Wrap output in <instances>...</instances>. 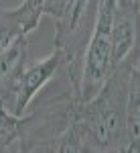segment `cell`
Masks as SVG:
<instances>
[{
  "label": "cell",
  "mask_w": 140,
  "mask_h": 153,
  "mask_svg": "<svg viewBox=\"0 0 140 153\" xmlns=\"http://www.w3.org/2000/svg\"><path fill=\"white\" fill-rule=\"evenodd\" d=\"M134 68H138V49L112 70L97 94L79 102L75 118L81 127L85 151L124 153L126 92Z\"/></svg>",
  "instance_id": "obj_1"
},
{
  "label": "cell",
  "mask_w": 140,
  "mask_h": 153,
  "mask_svg": "<svg viewBox=\"0 0 140 153\" xmlns=\"http://www.w3.org/2000/svg\"><path fill=\"white\" fill-rule=\"evenodd\" d=\"M97 4L100 0H69L63 14L55 19V45L63 49L67 63L71 65L81 68V57L92 35Z\"/></svg>",
  "instance_id": "obj_2"
},
{
  "label": "cell",
  "mask_w": 140,
  "mask_h": 153,
  "mask_svg": "<svg viewBox=\"0 0 140 153\" xmlns=\"http://www.w3.org/2000/svg\"><path fill=\"white\" fill-rule=\"evenodd\" d=\"M65 63H67V57L63 49L57 45H53L51 53L45 57L37 61H31V59L26 61L16 82V114L18 117L26 112V108L35 102L37 94L51 84V80L63 70Z\"/></svg>",
  "instance_id": "obj_3"
},
{
  "label": "cell",
  "mask_w": 140,
  "mask_h": 153,
  "mask_svg": "<svg viewBox=\"0 0 140 153\" xmlns=\"http://www.w3.org/2000/svg\"><path fill=\"white\" fill-rule=\"evenodd\" d=\"M29 55V35H16L0 47V106L16 114V82Z\"/></svg>",
  "instance_id": "obj_4"
},
{
  "label": "cell",
  "mask_w": 140,
  "mask_h": 153,
  "mask_svg": "<svg viewBox=\"0 0 140 153\" xmlns=\"http://www.w3.org/2000/svg\"><path fill=\"white\" fill-rule=\"evenodd\" d=\"M112 41V65L122 63L132 51L138 49V2L120 4L116 2V10L110 29Z\"/></svg>",
  "instance_id": "obj_5"
},
{
  "label": "cell",
  "mask_w": 140,
  "mask_h": 153,
  "mask_svg": "<svg viewBox=\"0 0 140 153\" xmlns=\"http://www.w3.org/2000/svg\"><path fill=\"white\" fill-rule=\"evenodd\" d=\"M140 68H134L128 78L126 92V123H124V153L140 149Z\"/></svg>",
  "instance_id": "obj_6"
},
{
  "label": "cell",
  "mask_w": 140,
  "mask_h": 153,
  "mask_svg": "<svg viewBox=\"0 0 140 153\" xmlns=\"http://www.w3.org/2000/svg\"><path fill=\"white\" fill-rule=\"evenodd\" d=\"M21 151V117L0 106V153Z\"/></svg>",
  "instance_id": "obj_7"
},
{
  "label": "cell",
  "mask_w": 140,
  "mask_h": 153,
  "mask_svg": "<svg viewBox=\"0 0 140 153\" xmlns=\"http://www.w3.org/2000/svg\"><path fill=\"white\" fill-rule=\"evenodd\" d=\"M16 35H23L18 31V27L12 23V19L8 16L6 8H0V47H4L10 39H14Z\"/></svg>",
  "instance_id": "obj_8"
},
{
  "label": "cell",
  "mask_w": 140,
  "mask_h": 153,
  "mask_svg": "<svg viewBox=\"0 0 140 153\" xmlns=\"http://www.w3.org/2000/svg\"><path fill=\"white\" fill-rule=\"evenodd\" d=\"M67 4H69V0H45V16H51L53 21L59 19Z\"/></svg>",
  "instance_id": "obj_9"
},
{
  "label": "cell",
  "mask_w": 140,
  "mask_h": 153,
  "mask_svg": "<svg viewBox=\"0 0 140 153\" xmlns=\"http://www.w3.org/2000/svg\"><path fill=\"white\" fill-rule=\"evenodd\" d=\"M116 2H120V4H128V2H138V0H116Z\"/></svg>",
  "instance_id": "obj_10"
}]
</instances>
